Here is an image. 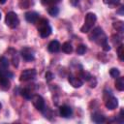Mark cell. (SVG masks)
<instances>
[{
	"label": "cell",
	"instance_id": "cell-1",
	"mask_svg": "<svg viewBox=\"0 0 124 124\" xmlns=\"http://www.w3.org/2000/svg\"><path fill=\"white\" fill-rule=\"evenodd\" d=\"M90 31L91 33L89 34V39L100 45L105 51H108L110 49V46L108 44V38L103 32V29L101 27H96L93 30L91 29Z\"/></svg>",
	"mask_w": 124,
	"mask_h": 124
},
{
	"label": "cell",
	"instance_id": "cell-2",
	"mask_svg": "<svg viewBox=\"0 0 124 124\" xmlns=\"http://www.w3.org/2000/svg\"><path fill=\"white\" fill-rule=\"evenodd\" d=\"M96 20H97V16L95 14L87 13L84 18V24L80 27V31L82 33H88L93 28V25L95 24Z\"/></svg>",
	"mask_w": 124,
	"mask_h": 124
},
{
	"label": "cell",
	"instance_id": "cell-3",
	"mask_svg": "<svg viewBox=\"0 0 124 124\" xmlns=\"http://www.w3.org/2000/svg\"><path fill=\"white\" fill-rule=\"evenodd\" d=\"M37 22L39 23L38 31H39L40 36H41L42 38H46V37H48V36L51 34V27L49 26L47 19L42 18V19H39Z\"/></svg>",
	"mask_w": 124,
	"mask_h": 124
},
{
	"label": "cell",
	"instance_id": "cell-4",
	"mask_svg": "<svg viewBox=\"0 0 124 124\" xmlns=\"http://www.w3.org/2000/svg\"><path fill=\"white\" fill-rule=\"evenodd\" d=\"M104 100H105V106L108 109H114L118 106V100L111 94V93H107L105 92L104 94Z\"/></svg>",
	"mask_w": 124,
	"mask_h": 124
},
{
	"label": "cell",
	"instance_id": "cell-5",
	"mask_svg": "<svg viewBox=\"0 0 124 124\" xmlns=\"http://www.w3.org/2000/svg\"><path fill=\"white\" fill-rule=\"evenodd\" d=\"M5 22H6V24H7L10 28H16V27H17L18 24H19V19H18L17 15H16L15 12H9V13H7V15H6Z\"/></svg>",
	"mask_w": 124,
	"mask_h": 124
},
{
	"label": "cell",
	"instance_id": "cell-6",
	"mask_svg": "<svg viewBox=\"0 0 124 124\" xmlns=\"http://www.w3.org/2000/svg\"><path fill=\"white\" fill-rule=\"evenodd\" d=\"M31 101H32V104L33 106L35 107V108L41 112H43L46 108V103H45V100L42 96L40 95H33V97L31 98Z\"/></svg>",
	"mask_w": 124,
	"mask_h": 124
},
{
	"label": "cell",
	"instance_id": "cell-7",
	"mask_svg": "<svg viewBox=\"0 0 124 124\" xmlns=\"http://www.w3.org/2000/svg\"><path fill=\"white\" fill-rule=\"evenodd\" d=\"M37 72L35 69H26L23 72H21L19 76V80L20 81H28L31 79H34L36 78Z\"/></svg>",
	"mask_w": 124,
	"mask_h": 124
},
{
	"label": "cell",
	"instance_id": "cell-8",
	"mask_svg": "<svg viewBox=\"0 0 124 124\" xmlns=\"http://www.w3.org/2000/svg\"><path fill=\"white\" fill-rule=\"evenodd\" d=\"M20 54L22 56V58L25 60V61H33L35 59V53H34V50L28 46H25L21 49L20 51Z\"/></svg>",
	"mask_w": 124,
	"mask_h": 124
},
{
	"label": "cell",
	"instance_id": "cell-9",
	"mask_svg": "<svg viewBox=\"0 0 124 124\" xmlns=\"http://www.w3.org/2000/svg\"><path fill=\"white\" fill-rule=\"evenodd\" d=\"M68 80H69L70 84H71L73 87H75V88H79V87L83 84V80H82L80 78L76 77V76H74V75H70V76L68 77Z\"/></svg>",
	"mask_w": 124,
	"mask_h": 124
},
{
	"label": "cell",
	"instance_id": "cell-10",
	"mask_svg": "<svg viewBox=\"0 0 124 124\" xmlns=\"http://www.w3.org/2000/svg\"><path fill=\"white\" fill-rule=\"evenodd\" d=\"M11 87V83L9 80V78L6 77L1 71H0V88L2 90H8Z\"/></svg>",
	"mask_w": 124,
	"mask_h": 124
},
{
	"label": "cell",
	"instance_id": "cell-11",
	"mask_svg": "<svg viewBox=\"0 0 124 124\" xmlns=\"http://www.w3.org/2000/svg\"><path fill=\"white\" fill-rule=\"evenodd\" d=\"M25 19L28 22L35 24L39 20V14L36 13V12H27L25 14Z\"/></svg>",
	"mask_w": 124,
	"mask_h": 124
},
{
	"label": "cell",
	"instance_id": "cell-12",
	"mask_svg": "<svg viewBox=\"0 0 124 124\" xmlns=\"http://www.w3.org/2000/svg\"><path fill=\"white\" fill-rule=\"evenodd\" d=\"M59 113H60V115H61L62 117L68 118V117H70V116L72 115L73 110H72L71 107L64 105V106H61V107L59 108Z\"/></svg>",
	"mask_w": 124,
	"mask_h": 124
},
{
	"label": "cell",
	"instance_id": "cell-13",
	"mask_svg": "<svg viewBox=\"0 0 124 124\" xmlns=\"http://www.w3.org/2000/svg\"><path fill=\"white\" fill-rule=\"evenodd\" d=\"M47 48H48V51H49V52L56 53V52H58V51L60 50V48H61V45H60V43H59L58 41L53 40V41H51V42L48 44Z\"/></svg>",
	"mask_w": 124,
	"mask_h": 124
},
{
	"label": "cell",
	"instance_id": "cell-14",
	"mask_svg": "<svg viewBox=\"0 0 124 124\" xmlns=\"http://www.w3.org/2000/svg\"><path fill=\"white\" fill-rule=\"evenodd\" d=\"M91 119H92V121L95 122V123H103V122H105L106 117H105L103 114L99 113V112H95V113L92 114Z\"/></svg>",
	"mask_w": 124,
	"mask_h": 124
},
{
	"label": "cell",
	"instance_id": "cell-15",
	"mask_svg": "<svg viewBox=\"0 0 124 124\" xmlns=\"http://www.w3.org/2000/svg\"><path fill=\"white\" fill-rule=\"evenodd\" d=\"M114 85L118 91H123L124 90V78L118 77L114 82Z\"/></svg>",
	"mask_w": 124,
	"mask_h": 124
},
{
	"label": "cell",
	"instance_id": "cell-16",
	"mask_svg": "<svg viewBox=\"0 0 124 124\" xmlns=\"http://www.w3.org/2000/svg\"><path fill=\"white\" fill-rule=\"evenodd\" d=\"M20 94H21V96H22L24 99H26V100H31V98L33 97L32 91H31L29 88H23V89H21Z\"/></svg>",
	"mask_w": 124,
	"mask_h": 124
},
{
	"label": "cell",
	"instance_id": "cell-17",
	"mask_svg": "<svg viewBox=\"0 0 124 124\" xmlns=\"http://www.w3.org/2000/svg\"><path fill=\"white\" fill-rule=\"evenodd\" d=\"M61 48H62V51H63V52L68 53V54H70V53L73 51V46H72V45H71L69 42H65V43L62 45Z\"/></svg>",
	"mask_w": 124,
	"mask_h": 124
},
{
	"label": "cell",
	"instance_id": "cell-18",
	"mask_svg": "<svg viewBox=\"0 0 124 124\" xmlns=\"http://www.w3.org/2000/svg\"><path fill=\"white\" fill-rule=\"evenodd\" d=\"M112 26H113V28H114L116 31H118L119 33H122V32L124 31V23H123L122 21H115V22H113Z\"/></svg>",
	"mask_w": 124,
	"mask_h": 124
},
{
	"label": "cell",
	"instance_id": "cell-19",
	"mask_svg": "<svg viewBox=\"0 0 124 124\" xmlns=\"http://www.w3.org/2000/svg\"><path fill=\"white\" fill-rule=\"evenodd\" d=\"M47 12L50 16H56L59 14V9L54 5V6H49V8L47 9Z\"/></svg>",
	"mask_w": 124,
	"mask_h": 124
},
{
	"label": "cell",
	"instance_id": "cell-20",
	"mask_svg": "<svg viewBox=\"0 0 124 124\" xmlns=\"http://www.w3.org/2000/svg\"><path fill=\"white\" fill-rule=\"evenodd\" d=\"M117 55H118V58L123 61L124 60V46L122 44H120L118 46V48H117Z\"/></svg>",
	"mask_w": 124,
	"mask_h": 124
},
{
	"label": "cell",
	"instance_id": "cell-21",
	"mask_svg": "<svg viewBox=\"0 0 124 124\" xmlns=\"http://www.w3.org/2000/svg\"><path fill=\"white\" fill-rule=\"evenodd\" d=\"M0 67L2 69H7L9 67V60L5 56H1L0 57Z\"/></svg>",
	"mask_w": 124,
	"mask_h": 124
},
{
	"label": "cell",
	"instance_id": "cell-22",
	"mask_svg": "<svg viewBox=\"0 0 124 124\" xmlns=\"http://www.w3.org/2000/svg\"><path fill=\"white\" fill-rule=\"evenodd\" d=\"M86 51V46L85 45H79L77 47V54L78 55H83Z\"/></svg>",
	"mask_w": 124,
	"mask_h": 124
},
{
	"label": "cell",
	"instance_id": "cell-23",
	"mask_svg": "<svg viewBox=\"0 0 124 124\" xmlns=\"http://www.w3.org/2000/svg\"><path fill=\"white\" fill-rule=\"evenodd\" d=\"M109 75H110V77H111V78H118V77H119L120 72H119V70H118V69H116V68H111V69L109 70Z\"/></svg>",
	"mask_w": 124,
	"mask_h": 124
},
{
	"label": "cell",
	"instance_id": "cell-24",
	"mask_svg": "<svg viewBox=\"0 0 124 124\" xmlns=\"http://www.w3.org/2000/svg\"><path fill=\"white\" fill-rule=\"evenodd\" d=\"M18 56H17V54H16V51H14V53H13V55H12V62H13V65H14V67H17L18 66Z\"/></svg>",
	"mask_w": 124,
	"mask_h": 124
},
{
	"label": "cell",
	"instance_id": "cell-25",
	"mask_svg": "<svg viewBox=\"0 0 124 124\" xmlns=\"http://www.w3.org/2000/svg\"><path fill=\"white\" fill-rule=\"evenodd\" d=\"M60 0H42V3L44 5H47V6H54Z\"/></svg>",
	"mask_w": 124,
	"mask_h": 124
},
{
	"label": "cell",
	"instance_id": "cell-26",
	"mask_svg": "<svg viewBox=\"0 0 124 124\" xmlns=\"http://www.w3.org/2000/svg\"><path fill=\"white\" fill-rule=\"evenodd\" d=\"M105 4L110 5V6H116L120 3V0H103Z\"/></svg>",
	"mask_w": 124,
	"mask_h": 124
},
{
	"label": "cell",
	"instance_id": "cell-27",
	"mask_svg": "<svg viewBox=\"0 0 124 124\" xmlns=\"http://www.w3.org/2000/svg\"><path fill=\"white\" fill-rule=\"evenodd\" d=\"M53 78H54V76H53V74H52L51 72H46V81L52 80Z\"/></svg>",
	"mask_w": 124,
	"mask_h": 124
},
{
	"label": "cell",
	"instance_id": "cell-28",
	"mask_svg": "<svg viewBox=\"0 0 124 124\" xmlns=\"http://www.w3.org/2000/svg\"><path fill=\"white\" fill-rule=\"evenodd\" d=\"M81 77L83 78L84 80H89L92 77L90 76V74H88L87 72H81Z\"/></svg>",
	"mask_w": 124,
	"mask_h": 124
},
{
	"label": "cell",
	"instance_id": "cell-29",
	"mask_svg": "<svg viewBox=\"0 0 124 124\" xmlns=\"http://www.w3.org/2000/svg\"><path fill=\"white\" fill-rule=\"evenodd\" d=\"M70 2H71V4H72L73 6H77V5L78 4L79 0H70Z\"/></svg>",
	"mask_w": 124,
	"mask_h": 124
},
{
	"label": "cell",
	"instance_id": "cell-30",
	"mask_svg": "<svg viewBox=\"0 0 124 124\" xmlns=\"http://www.w3.org/2000/svg\"><path fill=\"white\" fill-rule=\"evenodd\" d=\"M6 1L7 0H0V4H4V3H6Z\"/></svg>",
	"mask_w": 124,
	"mask_h": 124
},
{
	"label": "cell",
	"instance_id": "cell-31",
	"mask_svg": "<svg viewBox=\"0 0 124 124\" xmlns=\"http://www.w3.org/2000/svg\"><path fill=\"white\" fill-rule=\"evenodd\" d=\"M2 108V105H1V103H0V109Z\"/></svg>",
	"mask_w": 124,
	"mask_h": 124
},
{
	"label": "cell",
	"instance_id": "cell-32",
	"mask_svg": "<svg viewBox=\"0 0 124 124\" xmlns=\"http://www.w3.org/2000/svg\"><path fill=\"white\" fill-rule=\"evenodd\" d=\"M0 19H1V13H0Z\"/></svg>",
	"mask_w": 124,
	"mask_h": 124
}]
</instances>
